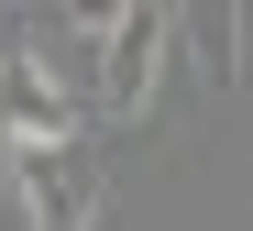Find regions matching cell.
Listing matches in <instances>:
<instances>
[{"mask_svg": "<svg viewBox=\"0 0 253 231\" xmlns=\"http://www.w3.org/2000/svg\"><path fill=\"white\" fill-rule=\"evenodd\" d=\"M165 55H176V11H154V0H121V11L99 22V99H110V121H143L154 110Z\"/></svg>", "mask_w": 253, "mask_h": 231, "instance_id": "cell-1", "label": "cell"}, {"mask_svg": "<svg viewBox=\"0 0 253 231\" xmlns=\"http://www.w3.org/2000/svg\"><path fill=\"white\" fill-rule=\"evenodd\" d=\"M11 165V209H22V231H99V165L88 154H0Z\"/></svg>", "mask_w": 253, "mask_h": 231, "instance_id": "cell-2", "label": "cell"}]
</instances>
